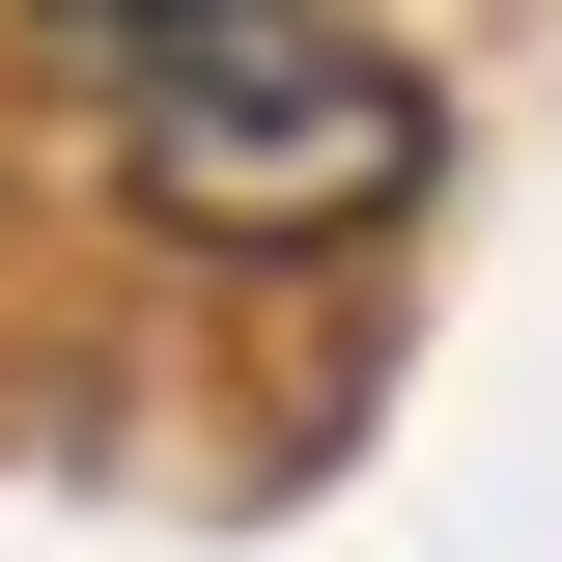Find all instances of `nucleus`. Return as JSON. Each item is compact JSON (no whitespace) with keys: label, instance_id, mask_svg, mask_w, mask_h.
I'll return each instance as SVG.
<instances>
[{"label":"nucleus","instance_id":"f257e3e1","mask_svg":"<svg viewBox=\"0 0 562 562\" xmlns=\"http://www.w3.org/2000/svg\"><path fill=\"white\" fill-rule=\"evenodd\" d=\"M169 169L198 198H338V169H394V85H169Z\"/></svg>","mask_w":562,"mask_h":562},{"label":"nucleus","instance_id":"f03ea898","mask_svg":"<svg viewBox=\"0 0 562 562\" xmlns=\"http://www.w3.org/2000/svg\"><path fill=\"white\" fill-rule=\"evenodd\" d=\"M85 29H140V57H225V29H254V0H85Z\"/></svg>","mask_w":562,"mask_h":562}]
</instances>
